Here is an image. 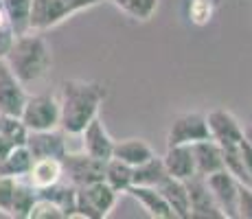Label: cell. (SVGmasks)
I'll use <instances>...</instances> for the list:
<instances>
[{"label": "cell", "instance_id": "603a6c76", "mask_svg": "<svg viewBox=\"0 0 252 219\" xmlns=\"http://www.w3.org/2000/svg\"><path fill=\"white\" fill-rule=\"evenodd\" d=\"M37 199V188L29 184L27 178H20L16 182V188H13V199H11V213L9 217H18V219H29V213H31L33 204Z\"/></svg>", "mask_w": 252, "mask_h": 219}, {"label": "cell", "instance_id": "4dcf8cb0", "mask_svg": "<svg viewBox=\"0 0 252 219\" xmlns=\"http://www.w3.org/2000/svg\"><path fill=\"white\" fill-rule=\"evenodd\" d=\"M16 178H7L0 175V213L9 215L11 213V199H13V188H16Z\"/></svg>", "mask_w": 252, "mask_h": 219}, {"label": "cell", "instance_id": "83f0119b", "mask_svg": "<svg viewBox=\"0 0 252 219\" xmlns=\"http://www.w3.org/2000/svg\"><path fill=\"white\" fill-rule=\"evenodd\" d=\"M215 13H217V7L211 0H187L184 2V16L195 27H206L215 18Z\"/></svg>", "mask_w": 252, "mask_h": 219}, {"label": "cell", "instance_id": "9a60e30c", "mask_svg": "<svg viewBox=\"0 0 252 219\" xmlns=\"http://www.w3.org/2000/svg\"><path fill=\"white\" fill-rule=\"evenodd\" d=\"M127 195H132L140 206L147 211L149 217L156 219H176L171 206L167 204V199L162 197V193L156 187H143V184H132L127 188Z\"/></svg>", "mask_w": 252, "mask_h": 219}, {"label": "cell", "instance_id": "e0dca14e", "mask_svg": "<svg viewBox=\"0 0 252 219\" xmlns=\"http://www.w3.org/2000/svg\"><path fill=\"white\" fill-rule=\"evenodd\" d=\"M156 188L162 193V197L167 199V204L171 206L176 219H189L191 204H189V188H187V182H184V180L167 175Z\"/></svg>", "mask_w": 252, "mask_h": 219}, {"label": "cell", "instance_id": "d590c367", "mask_svg": "<svg viewBox=\"0 0 252 219\" xmlns=\"http://www.w3.org/2000/svg\"><path fill=\"white\" fill-rule=\"evenodd\" d=\"M244 136H246V140H248V143L252 145V123L248 125V127H246L244 129Z\"/></svg>", "mask_w": 252, "mask_h": 219}, {"label": "cell", "instance_id": "6da1fadb", "mask_svg": "<svg viewBox=\"0 0 252 219\" xmlns=\"http://www.w3.org/2000/svg\"><path fill=\"white\" fill-rule=\"evenodd\" d=\"M108 96V88L96 81L66 79L60 86V127L64 134L79 136Z\"/></svg>", "mask_w": 252, "mask_h": 219}, {"label": "cell", "instance_id": "52a82bcc", "mask_svg": "<svg viewBox=\"0 0 252 219\" xmlns=\"http://www.w3.org/2000/svg\"><path fill=\"white\" fill-rule=\"evenodd\" d=\"M75 13L66 4V0H33L31 16H29V31L46 33L55 29L57 24L68 20Z\"/></svg>", "mask_w": 252, "mask_h": 219}, {"label": "cell", "instance_id": "d6a6232c", "mask_svg": "<svg viewBox=\"0 0 252 219\" xmlns=\"http://www.w3.org/2000/svg\"><path fill=\"white\" fill-rule=\"evenodd\" d=\"M239 152H241V158H244V164H246V173H248L250 184H252V145L246 138L239 143Z\"/></svg>", "mask_w": 252, "mask_h": 219}, {"label": "cell", "instance_id": "4316f807", "mask_svg": "<svg viewBox=\"0 0 252 219\" xmlns=\"http://www.w3.org/2000/svg\"><path fill=\"white\" fill-rule=\"evenodd\" d=\"M0 136L7 140L11 147L24 145L29 138V127L18 114H0Z\"/></svg>", "mask_w": 252, "mask_h": 219}, {"label": "cell", "instance_id": "7a4b0ae2", "mask_svg": "<svg viewBox=\"0 0 252 219\" xmlns=\"http://www.w3.org/2000/svg\"><path fill=\"white\" fill-rule=\"evenodd\" d=\"M2 60L24 86H31L48 75L53 66V48L44 33L27 31L22 35H16L11 48Z\"/></svg>", "mask_w": 252, "mask_h": 219}, {"label": "cell", "instance_id": "1f68e13d", "mask_svg": "<svg viewBox=\"0 0 252 219\" xmlns=\"http://www.w3.org/2000/svg\"><path fill=\"white\" fill-rule=\"evenodd\" d=\"M237 217L252 219V187L239 182V197H237Z\"/></svg>", "mask_w": 252, "mask_h": 219}, {"label": "cell", "instance_id": "7402d4cb", "mask_svg": "<svg viewBox=\"0 0 252 219\" xmlns=\"http://www.w3.org/2000/svg\"><path fill=\"white\" fill-rule=\"evenodd\" d=\"M37 195H42V197L51 199V202H55L57 206L64 211L66 217H72V213H75L77 187H72V184L66 182V180H60V182L53 184V187L42 188V191H37Z\"/></svg>", "mask_w": 252, "mask_h": 219}, {"label": "cell", "instance_id": "5bb4252c", "mask_svg": "<svg viewBox=\"0 0 252 219\" xmlns=\"http://www.w3.org/2000/svg\"><path fill=\"white\" fill-rule=\"evenodd\" d=\"M193 158H195V171L197 175L206 178V175L221 171L224 169V149L220 143H215L213 138L197 140L191 145Z\"/></svg>", "mask_w": 252, "mask_h": 219}, {"label": "cell", "instance_id": "8fae6325", "mask_svg": "<svg viewBox=\"0 0 252 219\" xmlns=\"http://www.w3.org/2000/svg\"><path fill=\"white\" fill-rule=\"evenodd\" d=\"M206 184H208V188H211L215 202L220 204L221 213L226 215V219H235L237 217V197H239V180L232 173L226 171V169H221V171L206 175Z\"/></svg>", "mask_w": 252, "mask_h": 219}, {"label": "cell", "instance_id": "d4e9b609", "mask_svg": "<svg viewBox=\"0 0 252 219\" xmlns=\"http://www.w3.org/2000/svg\"><path fill=\"white\" fill-rule=\"evenodd\" d=\"M167 169H164L162 158L154 156V158L145 160L143 164L134 167V184H143V187H158L164 178H167Z\"/></svg>", "mask_w": 252, "mask_h": 219}, {"label": "cell", "instance_id": "8992f818", "mask_svg": "<svg viewBox=\"0 0 252 219\" xmlns=\"http://www.w3.org/2000/svg\"><path fill=\"white\" fill-rule=\"evenodd\" d=\"M204 138H211V131H208L206 114L202 112H182L171 121L167 129V147L193 145Z\"/></svg>", "mask_w": 252, "mask_h": 219}, {"label": "cell", "instance_id": "44dd1931", "mask_svg": "<svg viewBox=\"0 0 252 219\" xmlns=\"http://www.w3.org/2000/svg\"><path fill=\"white\" fill-rule=\"evenodd\" d=\"M103 180L114 188L116 193H127V188L134 184V167L119 158L105 160V173Z\"/></svg>", "mask_w": 252, "mask_h": 219}, {"label": "cell", "instance_id": "ffe728a7", "mask_svg": "<svg viewBox=\"0 0 252 219\" xmlns=\"http://www.w3.org/2000/svg\"><path fill=\"white\" fill-rule=\"evenodd\" d=\"M31 164H33V156L27 149V145H16V147H11L0 158V175L16 178V180L27 178Z\"/></svg>", "mask_w": 252, "mask_h": 219}, {"label": "cell", "instance_id": "f546056e", "mask_svg": "<svg viewBox=\"0 0 252 219\" xmlns=\"http://www.w3.org/2000/svg\"><path fill=\"white\" fill-rule=\"evenodd\" d=\"M13 40H16V31H13L7 11H4L2 2H0V57L7 55V51L11 48Z\"/></svg>", "mask_w": 252, "mask_h": 219}, {"label": "cell", "instance_id": "3957f363", "mask_svg": "<svg viewBox=\"0 0 252 219\" xmlns=\"http://www.w3.org/2000/svg\"><path fill=\"white\" fill-rule=\"evenodd\" d=\"M116 197H119V193L105 180L77 188V202L72 217H86V219L108 217L112 213V208L116 206Z\"/></svg>", "mask_w": 252, "mask_h": 219}, {"label": "cell", "instance_id": "ac0fdd59", "mask_svg": "<svg viewBox=\"0 0 252 219\" xmlns=\"http://www.w3.org/2000/svg\"><path fill=\"white\" fill-rule=\"evenodd\" d=\"M27 180H29L31 187L37 188V191L57 184L60 180H64L62 160L60 158H37V160H33L31 169H29V173H27Z\"/></svg>", "mask_w": 252, "mask_h": 219}, {"label": "cell", "instance_id": "7c38bea8", "mask_svg": "<svg viewBox=\"0 0 252 219\" xmlns=\"http://www.w3.org/2000/svg\"><path fill=\"white\" fill-rule=\"evenodd\" d=\"M81 152H86L92 158H99V160H110L114 152V143L116 140L110 136L105 123L94 116L84 129H81Z\"/></svg>", "mask_w": 252, "mask_h": 219}, {"label": "cell", "instance_id": "9c48e42d", "mask_svg": "<svg viewBox=\"0 0 252 219\" xmlns=\"http://www.w3.org/2000/svg\"><path fill=\"white\" fill-rule=\"evenodd\" d=\"M206 123H208V131H211V138L215 143H220L221 147H235L246 138L244 127L237 121V116L224 108H215L208 112Z\"/></svg>", "mask_w": 252, "mask_h": 219}, {"label": "cell", "instance_id": "277c9868", "mask_svg": "<svg viewBox=\"0 0 252 219\" xmlns=\"http://www.w3.org/2000/svg\"><path fill=\"white\" fill-rule=\"evenodd\" d=\"M20 119L29 131H44L60 127V96L57 94H29L20 112Z\"/></svg>", "mask_w": 252, "mask_h": 219}, {"label": "cell", "instance_id": "5b68a950", "mask_svg": "<svg viewBox=\"0 0 252 219\" xmlns=\"http://www.w3.org/2000/svg\"><path fill=\"white\" fill-rule=\"evenodd\" d=\"M62 171H64L66 182L81 188V187H88L92 182L103 180L105 160L92 158V156H88L86 152H79V154L66 152V156L62 158Z\"/></svg>", "mask_w": 252, "mask_h": 219}, {"label": "cell", "instance_id": "74e56055", "mask_svg": "<svg viewBox=\"0 0 252 219\" xmlns=\"http://www.w3.org/2000/svg\"><path fill=\"white\" fill-rule=\"evenodd\" d=\"M0 60H2V57H0Z\"/></svg>", "mask_w": 252, "mask_h": 219}, {"label": "cell", "instance_id": "836d02e7", "mask_svg": "<svg viewBox=\"0 0 252 219\" xmlns=\"http://www.w3.org/2000/svg\"><path fill=\"white\" fill-rule=\"evenodd\" d=\"M103 0H66V4L70 7L72 13H79V11H86V9H92L96 4H101Z\"/></svg>", "mask_w": 252, "mask_h": 219}, {"label": "cell", "instance_id": "4fadbf2b", "mask_svg": "<svg viewBox=\"0 0 252 219\" xmlns=\"http://www.w3.org/2000/svg\"><path fill=\"white\" fill-rule=\"evenodd\" d=\"M27 149L31 152L33 160L37 158H64L68 147L64 140V129L55 127V129H44V131H29L27 138Z\"/></svg>", "mask_w": 252, "mask_h": 219}, {"label": "cell", "instance_id": "cb8c5ba5", "mask_svg": "<svg viewBox=\"0 0 252 219\" xmlns=\"http://www.w3.org/2000/svg\"><path fill=\"white\" fill-rule=\"evenodd\" d=\"M110 2L136 22H149L160 7V0H110Z\"/></svg>", "mask_w": 252, "mask_h": 219}, {"label": "cell", "instance_id": "30bf717a", "mask_svg": "<svg viewBox=\"0 0 252 219\" xmlns=\"http://www.w3.org/2000/svg\"><path fill=\"white\" fill-rule=\"evenodd\" d=\"M27 86L13 75L7 62L0 60V114H18L27 103Z\"/></svg>", "mask_w": 252, "mask_h": 219}, {"label": "cell", "instance_id": "484cf974", "mask_svg": "<svg viewBox=\"0 0 252 219\" xmlns=\"http://www.w3.org/2000/svg\"><path fill=\"white\" fill-rule=\"evenodd\" d=\"M9 16V22H11L16 35H22V33L29 31V16H31V2L33 0H0Z\"/></svg>", "mask_w": 252, "mask_h": 219}, {"label": "cell", "instance_id": "e575fe53", "mask_svg": "<svg viewBox=\"0 0 252 219\" xmlns=\"http://www.w3.org/2000/svg\"><path fill=\"white\" fill-rule=\"evenodd\" d=\"M9 149H11V145H9V143H7V140H4V138H2V136H0V158H2V156H4V154H7V152H9Z\"/></svg>", "mask_w": 252, "mask_h": 219}, {"label": "cell", "instance_id": "ba28073f", "mask_svg": "<svg viewBox=\"0 0 252 219\" xmlns=\"http://www.w3.org/2000/svg\"><path fill=\"white\" fill-rule=\"evenodd\" d=\"M184 182H187L189 204H191L189 219H226V215L220 208V204L215 202L211 188H208L206 178L193 175L191 180H184Z\"/></svg>", "mask_w": 252, "mask_h": 219}, {"label": "cell", "instance_id": "d6986e66", "mask_svg": "<svg viewBox=\"0 0 252 219\" xmlns=\"http://www.w3.org/2000/svg\"><path fill=\"white\" fill-rule=\"evenodd\" d=\"M156 152L152 149V145L143 138H125V140H116L114 143V152L112 158H119L123 162H127L129 167H138L145 160L154 158Z\"/></svg>", "mask_w": 252, "mask_h": 219}, {"label": "cell", "instance_id": "f1b7e54d", "mask_svg": "<svg viewBox=\"0 0 252 219\" xmlns=\"http://www.w3.org/2000/svg\"><path fill=\"white\" fill-rule=\"evenodd\" d=\"M64 217H66L64 211L55 202H51V199H46L42 195H37L31 213H29V219H64Z\"/></svg>", "mask_w": 252, "mask_h": 219}, {"label": "cell", "instance_id": "8d00e7d4", "mask_svg": "<svg viewBox=\"0 0 252 219\" xmlns=\"http://www.w3.org/2000/svg\"><path fill=\"white\" fill-rule=\"evenodd\" d=\"M211 2H213V4H215V7H217V9H220V7H221V2H224V0H211Z\"/></svg>", "mask_w": 252, "mask_h": 219}, {"label": "cell", "instance_id": "2e32d148", "mask_svg": "<svg viewBox=\"0 0 252 219\" xmlns=\"http://www.w3.org/2000/svg\"><path fill=\"white\" fill-rule=\"evenodd\" d=\"M162 162H164L167 173L178 180H191L193 175H197L191 145H173V147H167V152L162 156Z\"/></svg>", "mask_w": 252, "mask_h": 219}]
</instances>
